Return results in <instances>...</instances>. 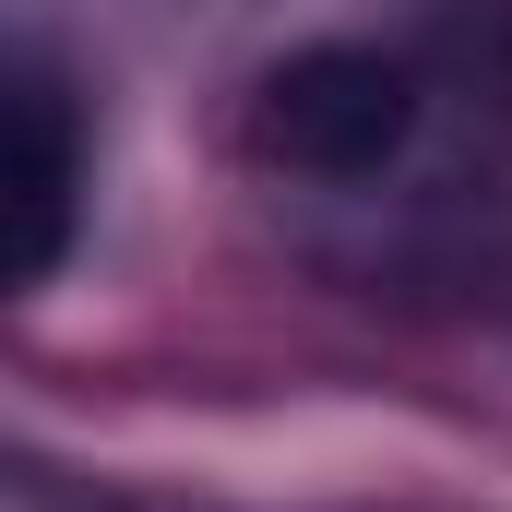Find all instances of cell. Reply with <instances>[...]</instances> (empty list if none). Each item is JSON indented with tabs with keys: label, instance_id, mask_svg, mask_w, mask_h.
<instances>
[{
	"label": "cell",
	"instance_id": "1",
	"mask_svg": "<svg viewBox=\"0 0 512 512\" xmlns=\"http://www.w3.org/2000/svg\"><path fill=\"white\" fill-rule=\"evenodd\" d=\"M417 131V72L382 48H298L251 96V155L286 179H382Z\"/></svg>",
	"mask_w": 512,
	"mask_h": 512
},
{
	"label": "cell",
	"instance_id": "2",
	"mask_svg": "<svg viewBox=\"0 0 512 512\" xmlns=\"http://www.w3.org/2000/svg\"><path fill=\"white\" fill-rule=\"evenodd\" d=\"M84 215V131L48 60L12 72V286H48Z\"/></svg>",
	"mask_w": 512,
	"mask_h": 512
},
{
	"label": "cell",
	"instance_id": "3",
	"mask_svg": "<svg viewBox=\"0 0 512 512\" xmlns=\"http://www.w3.org/2000/svg\"><path fill=\"white\" fill-rule=\"evenodd\" d=\"M477 60L512 84V0H489V24H477Z\"/></svg>",
	"mask_w": 512,
	"mask_h": 512
}]
</instances>
